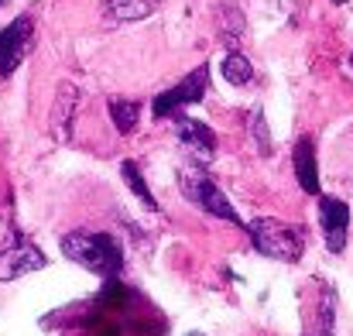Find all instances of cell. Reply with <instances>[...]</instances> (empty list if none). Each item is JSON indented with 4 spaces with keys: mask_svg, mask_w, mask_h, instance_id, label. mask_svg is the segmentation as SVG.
Wrapping results in <instances>:
<instances>
[{
    "mask_svg": "<svg viewBox=\"0 0 353 336\" xmlns=\"http://www.w3.org/2000/svg\"><path fill=\"white\" fill-rule=\"evenodd\" d=\"M62 254L76 264H83L86 271L114 281L123 268V247L117 244V237L110 233H90V230H76L62 237Z\"/></svg>",
    "mask_w": 353,
    "mask_h": 336,
    "instance_id": "1",
    "label": "cell"
},
{
    "mask_svg": "<svg viewBox=\"0 0 353 336\" xmlns=\"http://www.w3.org/2000/svg\"><path fill=\"white\" fill-rule=\"evenodd\" d=\"M247 233H250V244L257 247V254L271 257V261H299L302 250H305V240L295 226L281 224V220H271V217H261V220H250L247 224Z\"/></svg>",
    "mask_w": 353,
    "mask_h": 336,
    "instance_id": "2",
    "label": "cell"
},
{
    "mask_svg": "<svg viewBox=\"0 0 353 336\" xmlns=\"http://www.w3.org/2000/svg\"><path fill=\"white\" fill-rule=\"evenodd\" d=\"M179 189H182V196H185L192 206H199L203 213H210V217H216V220H227V224H240V213L230 206V199L220 192V186H216L203 168H185V172L179 175Z\"/></svg>",
    "mask_w": 353,
    "mask_h": 336,
    "instance_id": "3",
    "label": "cell"
},
{
    "mask_svg": "<svg viewBox=\"0 0 353 336\" xmlns=\"http://www.w3.org/2000/svg\"><path fill=\"white\" fill-rule=\"evenodd\" d=\"M206 86H210V69L206 66H199L196 72H189L182 83H175L172 90H165V93H158L154 97V103H151V110L154 117H175V113L182 110V107H189V103H199L203 97H206Z\"/></svg>",
    "mask_w": 353,
    "mask_h": 336,
    "instance_id": "4",
    "label": "cell"
},
{
    "mask_svg": "<svg viewBox=\"0 0 353 336\" xmlns=\"http://www.w3.org/2000/svg\"><path fill=\"white\" fill-rule=\"evenodd\" d=\"M34 38V21L28 14L14 17L3 31H0V76H14V69L24 62L28 48Z\"/></svg>",
    "mask_w": 353,
    "mask_h": 336,
    "instance_id": "5",
    "label": "cell"
},
{
    "mask_svg": "<svg viewBox=\"0 0 353 336\" xmlns=\"http://www.w3.org/2000/svg\"><path fill=\"white\" fill-rule=\"evenodd\" d=\"M319 224L326 233V247L333 254H340L347 247V233H350V206L336 196H319Z\"/></svg>",
    "mask_w": 353,
    "mask_h": 336,
    "instance_id": "6",
    "label": "cell"
},
{
    "mask_svg": "<svg viewBox=\"0 0 353 336\" xmlns=\"http://www.w3.org/2000/svg\"><path fill=\"white\" fill-rule=\"evenodd\" d=\"M48 264V257L31 244V240H17L10 244L7 250H0V281H14L21 275H31V271H41Z\"/></svg>",
    "mask_w": 353,
    "mask_h": 336,
    "instance_id": "7",
    "label": "cell"
},
{
    "mask_svg": "<svg viewBox=\"0 0 353 336\" xmlns=\"http://www.w3.org/2000/svg\"><path fill=\"white\" fill-rule=\"evenodd\" d=\"M175 134L179 141L189 148V155L196 161H210L216 155V134L203 123V120H192V117H179L175 120Z\"/></svg>",
    "mask_w": 353,
    "mask_h": 336,
    "instance_id": "8",
    "label": "cell"
},
{
    "mask_svg": "<svg viewBox=\"0 0 353 336\" xmlns=\"http://www.w3.org/2000/svg\"><path fill=\"white\" fill-rule=\"evenodd\" d=\"M295 179H299V186L309 192V196H319V168H316V148H312V141L309 137H302L299 144H295Z\"/></svg>",
    "mask_w": 353,
    "mask_h": 336,
    "instance_id": "9",
    "label": "cell"
},
{
    "mask_svg": "<svg viewBox=\"0 0 353 336\" xmlns=\"http://www.w3.org/2000/svg\"><path fill=\"white\" fill-rule=\"evenodd\" d=\"M103 10L114 21H141L154 10V3L151 0H103Z\"/></svg>",
    "mask_w": 353,
    "mask_h": 336,
    "instance_id": "10",
    "label": "cell"
},
{
    "mask_svg": "<svg viewBox=\"0 0 353 336\" xmlns=\"http://www.w3.org/2000/svg\"><path fill=\"white\" fill-rule=\"evenodd\" d=\"M220 69H223V79H227L230 86H247V83L254 79V66H250L247 55H240V52H230Z\"/></svg>",
    "mask_w": 353,
    "mask_h": 336,
    "instance_id": "11",
    "label": "cell"
},
{
    "mask_svg": "<svg viewBox=\"0 0 353 336\" xmlns=\"http://www.w3.org/2000/svg\"><path fill=\"white\" fill-rule=\"evenodd\" d=\"M120 175H123V182L130 186V192H134L148 210H158V203H154V196H151V189H148V182H144V175H141V168H137L134 161H123V165H120Z\"/></svg>",
    "mask_w": 353,
    "mask_h": 336,
    "instance_id": "12",
    "label": "cell"
},
{
    "mask_svg": "<svg viewBox=\"0 0 353 336\" xmlns=\"http://www.w3.org/2000/svg\"><path fill=\"white\" fill-rule=\"evenodd\" d=\"M110 117H114V127H117L120 134H130L137 127L141 107L134 100H110Z\"/></svg>",
    "mask_w": 353,
    "mask_h": 336,
    "instance_id": "13",
    "label": "cell"
},
{
    "mask_svg": "<svg viewBox=\"0 0 353 336\" xmlns=\"http://www.w3.org/2000/svg\"><path fill=\"white\" fill-rule=\"evenodd\" d=\"M333 309H336V295L333 288H326V302L319 309V336H333Z\"/></svg>",
    "mask_w": 353,
    "mask_h": 336,
    "instance_id": "14",
    "label": "cell"
},
{
    "mask_svg": "<svg viewBox=\"0 0 353 336\" xmlns=\"http://www.w3.org/2000/svg\"><path fill=\"white\" fill-rule=\"evenodd\" d=\"M254 137H257L261 155H271V141H268V130H264V117H261V110H254Z\"/></svg>",
    "mask_w": 353,
    "mask_h": 336,
    "instance_id": "15",
    "label": "cell"
},
{
    "mask_svg": "<svg viewBox=\"0 0 353 336\" xmlns=\"http://www.w3.org/2000/svg\"><path fill=\"white\" fill-rule=\"evenodd\" d=\"M189 336H206V333H189Z\"/></svg>",
    "mask_w": 353,
    "mask_h": 336,
    "instance_id": "16",
    "label": "cell"
},
{
    "mask_svg": "<svg viewBox=\"0 0 353 336\" xmlns=\"http://www.w3.org/2000/svg\"><path fill=\"white\" fill-rule=\"evenodd\" d=\"M333 3H347V0H333Z\"/></svg>",
    "mask_w": 353,
    "mask_h": 336,
    "instance_id": "17",
    "label": "cell"
},
{
    "mask_svg": "<svg viewBox=\"0 0 353 336\" xmlns=\"http://www.w3.org/2000/svg\"><path fill=\"white\" fill-rule=\"evenodd\" d=\"M350 69H353V55H350Z\"/></svg>",
    "mask_w": 353,
    "mask_h": 336,
    "instance_id": "18",
    "label": "cell"
},
{
    "mask_svg": "<svg viewBox=\"0 0 353 336\" xmlns=\"http://www.w3.org/2000/svg\"><path fill=\"white\" fill-rule=\"evenodd\" d=\"M0 3H7V0H0Z\"/></svg>",
    "mask_w": 353,
    "mask_h": 336,
    "instance_id": "19",
    "label": "cell"
}]
</instances>
